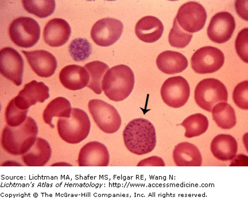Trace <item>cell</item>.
Here are the masks:
<instances>
[{"label":"cell","instance_id":"obj_1","mask_svg":"<svg viewBox=\"0 0 248 198\" xmlns=\"http://www.w3.org/2000/svg\"><path fill=\"white\" fill-rule=\"evenodd\" d=\"M38 134V127L32 117L17 127L6 126L1 134V146L6 152L13 156H22L33 147Z\"/></svg>","mask_w":248,"mask_h":198},{"label":"cell","instance_id":"obj_2","mask_svg":"<svg viewBox=\"0 0 248 198\" xmlns=\"http://www.w3.org/2000/svg\"><path fill=\"white\" fill-rule=\"evenodd\" d=\"M123 138L128 150L137 155L151 152L156 145L154 126L143 118L135 119L130 122L124 129Z\"/></svg>","mask_w":248,"mask_h":198},{"label":"cell","instance_id":"obj_3","mask_svg":"<svg viewBox=\"0 0 248 198\" xmlns=\"http://www.w3.org/2000/svg\"><path fill=\"white\" fill-rule=\"evenodd\" d=\"M135 85L133 71L125 65L111 67L105 73L102 82L105 95L114 101H121L129 97Z\"/></svg>","mask_w":248,"mask_h":198},{"label":"cell","instance_id":"obj_4","mask_svg":"<svg viewBox=\"0 0 248 198\" xmlns=\"http://www.w3.org/2000/svg\"><path fill=\"white\" fill-rule=\"evenodd\" d=\"M91 123L85 111L73 108L69 117H61L57 123L59 135L64 141L77 144L85 140L91 131Z\"/></svg>","mask_w":248,"mask_h":198},{"label":"cell","instance_id":"obj_5","mask_svg":"<svg viewBox=\"0 0 248 198\" xmlns=\"http://www.w3.org/2000/svg\"><path fill=\"white\" fill-rule=\"evenodd\" d=\"M195 100L198 106L203 110L212 113L216 104L227 103L228 92L225 85L216 79L202 80L195 88Z\"/></svg>","mask_w":248,"mask_h":198},{"label":"cell","instance_id":"obj_6","mask_svg":"<svg viewBox=\"0 0 248 198\" xmlns=\"http://www.w3.org/2000/svg\"><path fill=\"white\" fill-rule=\"evenodd\" d=\"M9 35L18 47L30 48L39 41L40 27L33 18L21 16L15 18L9 25Z\"/></svg>","mask_w":248,"mask_h":198},{"label":"cell","instance_id":"obj_7","mask_svg":"<svg viewBox=\"0 0 248 198\" xmlns=\"http://www.w3.org/2000/svg\"><path fill=\"white\" fill-rule=\"evenodd\" d=\"M90 113L102 132L107 134L115 133L122 125V118L115 107L100 99L89 102Z\"/></svg>","mask_w":248,"mask_h":198},{"label":"cell","instance_id":"obj_8","mask_svg":"<svg viewBox=\"0 0 248 198\" xmlns=\"http://www.w3.org/2000/svg\"><path fill=\"white\" fill-rule=\"evenodd\" d=\"M161 97L164 103L170 107L179 108L187 103L190 95L188 82L182 76L170 77L161 88Z\"/></svg>","mask_w":248,"mask_h":198},{"label":"cell","instance_id":"obj_9","mask_svg":"<svg viewBox=\"0 0 248 198\" xmlns=\"http://www.w3.org/2000/svg\"><path fill=\"white\" fill-rule=\"evenodd\" d=\"M175 18L181 29L192 33L202 30L206 23L207 13L200 3L190 1L180 7Z\"/></svg>","mask_w":248,"mask_h":198},{"label":"cell","instance_id":"obj_10","mask_svg":"<svg viewBox=\"0 0 248 198\" xmlns=\"http://www.w3.org/2000/svg\"><path fill=\"white\" fill-rule=\"evenodd\" d=\"M224 54L219 49L205 46L195 51L191 57V67L198 74L217 72L224 64Z\"/></svg>","mask_w":248,"mask_h":198},{"label":"cell","instance_id":"obj_11","mask_svg":"<svg viewBox=\"0 0 248 198\" xmlns=\"http://www.w3.org/2000/svg\"><path fill=\"white\" fill-rule=\"evenodd\" d=\"M123 24L114 18H104L93 26L91 37L93 41L101 47H108L115 43L122 35Z\"/></svg>","mask_w":248,"mask_h":198},{"label":"cell","instance_id":"obj_12","mask_svg":"<svg viewBox=\"0 0 248 198\" xmlns=\"http://www.w3.org/2000/svg\"><path fill=\"white\" fill-rule=\"evenodd\" d=\"M0 72L5 78L16 86L22 83L24 60L17 51L6 47L0 51Z\"/></svg>","mask_w":248,"mask_h":198},{"label":"cell","instance_id":"obj_13","mask_svg":"<svg viewBox=\"0 0 248 198\" xmlns=\"http://www.w3.org/2000/svg\"><path fill=\"white\" fill-rule=\"evenodd\" d=\"M235 29V21L232 15L228 12H221L211 19L207 35L211 41L222 44L231 38Z\"/></svg>","mask_w":248,"mask_h":198},{"label":"cell","instance_id":"obj_14","mask_svg":"<svg viewBox=\"0 0 248 198\" xmlns=\"http://www.w3.org/2000/svg\"><path fill=\"white\" fill-rule=\"evenodd\" d=\"M49 97V88L43 82L33 80L25 85L16 97L14 98L15 103L23 110H29L31 106L37 103H44Z\"/></svg>","mask_w":248,"mask_h":198},{"label":"cell","instance_id":"obj_15","mask_svg":"<svg viewBox=\"0 0 248 198\" xmlns=\"http://www.w3.org/2000/svg\"><path fill=\"white\" fill-rule=\"evenodd\" d=\"M109 161L107 148L97 141L90 142L83 147L78 159L79 166H107Z\"/></svg>","mask_w":248,"mask_h":198},{"label":"cell","instance_id":"obj_16","mask_svg":"<svg viewBox=\"0 0 248 198\" xmlns=\"http://www.w3.org/2000/svg\"><path fill=\"white\" fill-rule=\"evenodd\" d=\"M26 56L31 69L41 77H51L57 67V61L51 52L40 50L32 51H21Z\"/></svg>","mask_w":248,"mask_h":198},{"label":"cell","instance_id":"obj_17","mask_svg":"<svg viewBox=\"0 0 248 198\" xmlns=\"http://www.w3.org/2000/svg\"><path fill=\"white\" fill-rule=\"evenodd\" d=\"M71 33V27L66 20L55 18L46 24L43 30V39L51 47H60L69 41Z\"/></svg>","mask_w":248,"mask_h":198},{"label":"cell","instance_id":"obj_18","mask_svg":"<svg viewBox=\"0 0 248 198\" xmlns=\"http://www.w3.org/2000/svg\"><path fill=\"white\" fill-rule=\"evenodd\" d=\"M59 77L62 85L71 91L84 88L88 86L90 80L89 74L85 68L77 65L63 67Z\"/></svg>","mask_w":248,"mask_h":198},{"label":"cell","instance_id":"obj_19","mask_svg":"<svg viewBox=\"0 0 248 198\" xmlns=\"http://www.w3.org/2000/svg\"><path fill=\"white\" fill-rule=\"evenodd\" d=\"M163 24L154 16H148L141 18L136 25V36L141 41L152 43L156 42L163 35Z\"/></svg>","mask_w":248,"mask_h":198},{"label":"cell","instance_id":"obj_20","mask_svg":"<svg viewBox=\"0 0 248 198\" xmlns=\"http://www.w3.org/2000/svg\"><path fill=\"white\" fill-rule=\"evenodd\" d=\"M211 151L217 159L227 162L236 156L238 144L232 136L219 134L213 139L211 143Z\"/></svg>","mask_w":248,"mask_h":198},{"label":"cell","instance_id":"obj_21","mask_svg":"<svg viewBox=\"0 0 248 198\" xmlns=\"http://www.w3.org/2000/svg\"><path fill=\"white\" fill-rule=\"evenodd\" d=\"M173 159L178 166H201L202 157L196 146L189 142L176 145L173 151Z\"/></svg>","mask_w":248,"mask_h":198},{"label":"cell","instance_id":"obj_22","mask_svg":"<svg viewBox=\"0 0 248 198\" xmlns=\"http://www.w3.org/2000/svg\"><path fill=\"white\" fill-rule=\"evenodd\" d=\"M156 65L161 72L167 74H175L184 72L188 63L184 55L177 51L168 50L158 55Z\"/></svg>","mask_w":248,"mask_h":198},{"label":"cell","instance_id":"obj_23","mask_svg":"<svg viewBox=\"0 0 248 198\" xmlns=\"http://www.w3.org/2000/svg\"><path fill=\"white\" fill-rule=\"evenodd\" d=\"M50 145L44 139L38 138L30 150L21 156L25 165L43 166L48 162L51 157Z\"/></svg>","mask_w":248,"mask_h":198},{"label":"cell","instance_id":"obj_24","mask_svg":"<svg viewBox=\"0 0 248 198\" xmlns=\"http://www.w3.org/2000/svg\"><path fill=\"white\" fill-rule=\"evenodd\" d=\"M71 108L70 101L66 98L58 97L52 100L46 107L43 114V120L52 128L54 125L52 123L54 117H69L71 116Z\"/></svg>","mask_w":248,"mask_h":198},{"label":"cell","instance_id":"obj_25","mask_svg":"<svg viewBox=\"0 0 248 198\" xmlns=\"http://www.w3.org/2000/svg\"><path fill=\"white\" fill-rule=\"evenodd\" d=\"M213 120L219 128L225 130L231 129L236 125V116L234 108L225 102H221L213 108Z\"/></svg>","mask_w":248,"mask_h":198},{"label":"cell","instance_id":"obj_26","mask_svg":"<svg viewBox=\"0 0 248 198\" xmlns=\"http://www.w3.org/2000/svg\"><path fill=\"white\" fill-rule=\"evenodd\" d=\"M84 67L89 74L90 80L88 87L97 95L102 92V82L105 73L108 70L106 64L95 61L85 65Z\"/></svg>","mask_w":248,"mask_h":198},{"label":"cell","instance_id":"obj_27","mask_svg":"<svg viewBox=\"0 0 248 198\" xmlns=\"http://www.w3.org/2000/svg\"><path fill=\"white\" fill-rule=\"evenodd\" d=\"M181 125L186 129L185 137L191 138L205 132L209 128V120L203 114H195L187 117Z\"/></svg>","mask_w":248,"mask_h":198},{"label":"cell","instance_id":"obj_28","mask_svg":"<svg viewBox=\"0 0 248 198\" xmlns=\"http://www.w3.org/2000/svg\"><path fill=\"white\" fill-rule=\"evenodd\" d=\"M25 10L40 18H46L54 13L55 2L54 0H23L21 1Z\"/></svg>","mask_w":248,"mask_h":198},{"label":"cell","instance_id":"obj_29","mask_svg":"<svg viewBox=\"0 0 248 198\" xmlns=\"http://www.w3.org/2000/svg\"><path fill=\"white\" fill-rule=\"evenodd\" d=\"M28 110L18 107L13 99L9 101L5 111V119L7 125L11 127L19 126L26 121Z\"/></svg>","mask_w":248,"mask_h":198},{"label":"cell","instance_id":"obj_30","mask_svg":"<svg viewBox=\"0 0 248 198\" xmlns=\"http://www.w3.org/2000/svg\"><path fill=\"white\" fill-rule=\"evenodd\" d=\"M192 38L193 33H188L182 30L175 18L169 36L170 45L173 48L184 49L190 43Z\"/></svg>","mask_w":248,"mask_h":198},{"label":"cell","instance_id":"obj_31","mask_svg":"<svg viewBox=\"0 0 248 198\" xmlns=\"http://www.w3.org/2000/svg\"><path fill=\"white\" fill-rule=\"evenodd\" d=\"M69 52L74 60L85 61L92 53V45L86 39H76L70 43Z\"/></svg>","mask_w":248,"mask_h":198},{"label":"cell","instance_id":"obj_32","mask_svg":"<svg viewBox=\"0 0 248 198\" xmlns=\"http://www.w3.org/2000/svg\"><path fill=\"white\" fill-rule=\"evenodd\" d=\"M234 103L242 110H248V82H241L234 88L232 92Z\"/></svg>","mask_w":248,"mask_h":198},{"label":"cell","instance_id":"obj_33","mask_svg":"<svg viewBox=\"0 0 248 198\" xmlns=\"http://www.w3.org/2000/svg\"><path fill=\"white\" fill-rule=\"evenodd\" d=\"M235 50L238 56L246 63H248V29L246 28L238 33L235 43Z\"/></svg>","mask_w":248,"mask_h":198},{"label":"cell","instance_id":"obj_34","mask_svg":"<svg viewBox=\"0 0 248 198\" xmlns=\"http://www.w3.org/2000/svg\"><path fill=\"white\" fill-rule=\"evenodd\" d=\"M138 166H164L165 163L164 161L159 157L153 156L148 159L140 161L138 163Z\"/></svg>","mask_w":248,"mask_h":198}]
</instances>
